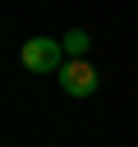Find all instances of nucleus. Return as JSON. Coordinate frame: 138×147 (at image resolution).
Returning a JSON list of instances; mask_svg holds the SVG:
<instances>
[{
	"label": "nucleus",
	"instance_id": "f257e3e1",
	"mask_svg": "<svg viewBox=\"0 0 138 147\" xmlns=\"http://www.w3.org/2000/svg\"><path fill=\"white\" fill-rule=\"evenodd\" d=\"M18 60H23L28 74H60L64 69V41H55V37H28L23 51H18Z\"/></svg>",
	"mask_w": 138,
	"mask_h": 147
},
{
	"label": "nucleus",
	"instance_id": "f03ea898",
	"mask_svg": "<svg viewBox=\"0 0 138 147\" xmlns=\"http://www.w3.org/2000/svg\"><path fill=\"white\" fill-rule=\"evenodd\" d=\"M60 87H64V96L87 101V96L101 87V78H97V69H92L87 60H64V69H60Z\"/></svg>",
	"mask_w": 138,
	"mask_h": 147
},
{
	"label": "nucleus",
	"instance_id": "7ed1b4c3",
	"mask_svg": "<svg viewBox=\"0 0 138 147\" xmlns=\"http://www.w3.org/2000/svg\"><path fill=\"white\" fill-rule=\"evenodd\" d=\"M87 46H92V37H87L83 28L64 32V55H69V60H83V55H87Z\"/></svg>",
	"mask_w": 138,
	"mask_h": 147
}]
</instances>
